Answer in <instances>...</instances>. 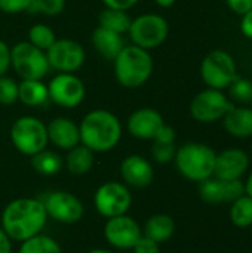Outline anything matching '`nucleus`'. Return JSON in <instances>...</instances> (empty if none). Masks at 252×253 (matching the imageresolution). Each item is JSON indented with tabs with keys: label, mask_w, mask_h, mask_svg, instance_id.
Listing matches in <instances>:
<instances>
[{
	"label": "nucleus",
	"mask_w": 252,
	"mask_h": 253,
	"mask_svg": "<svg viewBox=\"0 0 252 253\" xmlns=\"http://www.w3.org/2000/svg\"><path fill=\"white\" fill-rule=\"evenodd\" d=\"M48 221L43 202L30 197L15 199L1 212V228L15 242H25L42 233Z\"/></svg>",
	"instance_id": "f257e3e1"
},
{
	"label": "nucleus",
	"mask_w": 252,
	"mask_h": 253,
	"mask_svg": "<svg viewBox=\"0 0 252 253\" xmlns=\"http://www.w3.org/2000/svg\"><path fill=\"white\" fill-rule=\"evenodd\" d=\"M79 130L80 144L94 153L111 151L117 147L123 135L120 119L105 108H97L86 113L79 123Z\"/></svg>",
	"instance_id": "f03ea898"
},
{
	"label": "nucleus",
	"mask_w": 252,
	"mask_h": 253,
	"mask_svg": "<svg viewBox=\"0 0 252 253\" xmlns=\"http://www.w3.org/2000/svg\"><path fill=\"white\" fill-rule=\"evenodd\" d=\"M154 62L149 50L135 44H125L113 59V73L116 82L126 89L144 86L153 74Z\"/></svg>",
	"instance_id": "7ed1b4c3"
},
{
	"label": "nucleus",
	"mask_w": 252,
	"mask_h": 253,
	"mask_svg": "<svg viewBox=\"0 0 252 253\" xmlns=\"http://www.w3.org/2000/svg\"><path fill=\"white\" fill-rule=\"evenodd\" d=\"M215 151L199 142H189L181 145L175 153V165L177 169L187 179L201 182L214 175L215 168Z\"/></svg>",
	"instance_id": "20e7f679"
},
{
	"label": "nucleus",
	"mask_w": 252,
	"mask_h": 253,
	"mask_svg": "<svg viewBox=\"0 0 252 253\" xmlns=\"http://www.w3.org/2000/svg\"><path fill=\"white\" fill-rule=\"evenodd\" d=\"M9 136L13 147L28 157L48 148L49 144L46 125L34 116L18 117L10 126Z\"/></svg>",
	"instance_id": "39448f33"
},
{
	"label": "nucleus",
	"mask_w": 252,
	"mask_h": 253,
	"mask_svg": "<svg viewBox=\"0 0 252 253\" xmlns=\"http://www.w3.org/2000/svg\"><path fill=\"white\" fill-rule=\"evenodd\" d=\"M10 68L21 80H43L50 70L46 52L30 42H18L10 46Z\"/></svg>",
	"instance_id": "423d86ee"
},
{
	"label": "nucleus",
	"mask_w": 252,
	"mask_h": 253,
	"mask_svg": "<svg viewBox=\"0 0 252 253\" xmlns=\"http://www.w3.org/2000/svg\"><path fill=\"white\" fill-rule=\"evenodd\" d=\"M169 34V24L168 21L157 13H143L132 19L131 27L128 30V36L132 44L153 50L159 47Z\"/></svg>",
	"instance_id": "0eeeda50"
},
{
	"label": "nucleus",
	"mask_w": 252,
	"mask_h": 253,
	"mask_svg": "<svg viewBox=\"0 0 252 253\" xmlns=\"http://www.w3.org/2000/svg\"><path fill=\"white\" fill-rule=\"evenodd\" d=\"M49 102L59 108H77L86 98V86L76 73H56L49 84Z\"/></svg>",
	"instance_id": "6e6552de"
},
{
	"label": "nucleus",
	"mask_w": 252,
	"mask_h": 253,
	"mask_svg": "<svg viewBox=\"0 0 252 253\" xmlns=\"http://www.w3.org/2000/svg\"><path fill=\"white\" fill-rule=\"evenodd\" d=\"M94 205L101 216L110 219L126 215L132 206V194L126 184H120L117 181L104 182L95 191Z\"/></svg>",
	"instance_id": "1a4fd4ad"
},
{
	"label": "nucleus",
	"mask_w": 252,
	"mask_h": 253,
	"mask_svg": "<svg viewBox=\"0 0 252 253\" xmlns=\"http://www.w3.org/2000/svg\"><path fill=\"white\" fill-rule=\"evenodd\" d=\"M49 68L56 73H76L85 61V47L73 39H56L55 43L46 50Z\"/></svg>",
	"instance_id": "9d476101"
},
{
	"label": "nucleus",
	"mask_w": 252,
	"mask_h": 253,
	"mask_svg": "<svg viewBox=\"0 0 252 253\" xmlns=\"http://www.w3.org/2000/svg\"><path fill=\"white\" fill-rule=\"evenodd\" d=\"M201 74L208 87L218 90L229 87L238 77L235 61L224 50H214L206 55L201 65Z\"/></svg>",
	"instance_id": "9b49d317"
},
{
	"label": "nucleus",
	"mask_w": 252,
	"mask_h": 253,
	"mask_svg": "<svg viewBox=\"0 0 252 253\" xmlns=\"http://www.w3.org/2000/svg\"><path fill=\"white\" fill-rule=\"evenodd\" d=\"M232 108L233 104L221 90L208 87L206 90H202L193 98L190 113L195 120L202 123H211L224 117Z\"/></svg>",
	"instance_id": "f8f14e48"
},
{
	"label": "nucleus",
	"mask_w": 252,
	"mask_h": 253,
	"mask_svg": "<svg viewBox=\"0 0 252 253\" xmlns=\"http://www.w3.org/2000/svg\"><path fill=\"white\" fill-rule=\"evenodd\" d=\"M42 202L48 218L61 224H76L85 215L80 199L67 191H52Z\"/></svg>",
	"instance_id": "ddd939ff"
},
{
	"label": "nucleus",
	"mask_w": 252,
	"mask_h": 253,
	"mask_svg": "<svg viewBox=\"0 0 252 253\" xmlns=\"http://www.w3.org/2000/svg\"><path fill=\"white\" fill-rule=\"evenodd\" d=\"M143 236L140 224L128 216L120 215L107 219L104 225V237L108 242L110 246L120 249V251H129L135 246L138 239Z\"/></svg>",
	"instance_id": "4468645a"
},
{
	"label": "nucleus",
	"mask_w": 252,
	"mask_h": 253,
	"mask_svg": "<svg viewBox=\"0 0 252 253\" xmlns=\"http://www.w3.org/2000/svg\"><path fill=\"white\" fill-rule=\"evenodd\" d=\"M163 125V117L157 110L143 107L129 114L126 120V130L131 136L137 139L153 141Z\"/></svg>",
	"instance_id": "2eb2a0df"
},
{
	"label": "nucleus",
	"mask_w": 252,
	"mask_h": 253,
	"mask_svg": "<svg viewBox=\"0 0 252 253\" xmlns=\"http://www.w3.org/2000/svg\"><path fill=\"white\" fill-rule=\"evenodd\" d=\"M120 175L128 187L146 188L154 179V169L146 157L140 154H131L122 162Z\"/></svg>",
	"instance_id": "dca6fc26"
},
{
	"label": "nucleus",
	"mask_w": 252,
	"mask_h": 253,
	"mask_svg": "<svg viewBox=\"0 0 252 253\" xmlns=\"http://www.w3.org/2000/svg\"><path fill=\"white\" fill-rule=\"evenodd\" d=\"M48 139L49 142L64 151H68L80 144L79 125L68 117H55L48 125Z\"/></svg>",
	"instance_id": "f3484780"
},
{
	"label": "nucleus",
	"mask_w": 252,
	"mask_h": 253,
	"mask_svg": "<svg viewBox=\"0 0 252 253\" xmlns=\"http://www.w3.org/2000/svg\"><path fill=\"white\" fill-rule=\"evenodd\" d=\"M250 159L245 151L238 148H230L217 154L214 175L221 181H233L239 179L248 169Z\"/></svg>",
	"instance_id": "a211bd4d"
},
{
	"label": "nucleus",
	"mask_w": 252,
	"mask_h": 253,
	"mask_svg": "<svg viewBox=\"0 0 252 253\" xmlns=\"http://www.w3.org/2000/svg\"><path fill=\"white\" fill-rule=\"evenodd\" d=\"M91 43H92L94 49L104 59H108V61H113L119 55V52L125 47V40H123L122 34L110 31L100 25L92 31Z\"/></svg>",
	"instance_id": "6ab92c4d"
},
{
	"label": "nucleus",
	"mask_w": 252,
	"mask_h": 253,
	"mask_svg": "<svg viewBox=\"0 0 252 253\" xmlns=\"http://www.w3.org/2000/svg\"><path fill=\"white\" fill-rule=\"evenodd\" d=\"M18 101L27 107H43L49 102L48 84L43 80H21L18 83Z\"/></svg>",
	"instance_id": "aec40b11"
},
{
	"label": "nucleus",
	"mask_w": 252,
	"mask_h": 253,
	"mask_svg": "<svg viewBox=\"0 0 252 253\" xmlns=\"http://www.w3.org/2000/svg\"><path fill=\"white\" fill-rule=\"evenodd\" d=\"M226 130L236 138H247L252 135V110L245 107H233L224 116Z\"/></svg>",
	"instance_id": "412c9836"
},
{
	"label": "nucleus",
	"mask_w": 252,
	"mask_h": 253,
	"mask_svg": "<svg viewBox=\"0 0 252 253\" xmlns=\"http://www.w3.org/2000/svg\"><path fill=\"white\" fill-rule=\"evenodd\" d=\"M94 160H95V153L88 147H85L83 144H79L67 151V156L64 159V166L71 175L80 176V175H86L92 169Z\"/></svg>",
	"instance_id": "4be33fe9"
},
{
	"label": "nucleus",
	"mask_w": 252,
	"mask_h": 253,
	"mask_svg": "<svg viewBox=\"0 0 252 253\" xmlns=\"http://www.w3.org/2000/svg\"><path fill=\"white\" fill-rule=\"evenodd\" d=\"M175 231V222L169 215H153L147 219L146 225H144V236L151 239L153 242H156L157 245L165 243L166 240H169L172 237Z\"/></svg>",
	"instance_id": "5701e85b"
},
{
	"label": "nucleus",
	"mask_w": 252,
	"mask_h": 253,
	"mask_svg": "<svg viewBox=\"0 0 252 253\" xmlns=\"http://www.w3.org/2000/svg\"><path fill=\"white\" fill-rule=\"evenodd\" d=\"M31 168L43 176H53L64 168V159L53 150H42L31 157Z\"/></svg>",
	"instance_id": "b1692460"
},
{
	"label": "nucleus",
	"mask_w": 252,
	"mask_h": 253,
	"mask_svg": "<svg viewBox=\"0 0 252 253\" xmlns=\"http://www.w3.org/2000/svg\"><path fill=\"white\" fill-rule=\"evenodd\" d=\"M131 22H132V18L129 16V13L126 10L104 7L98 15V25L100 27H104L110 31L122 34V36L128 34Z\"/></svg>",
	"instance_id": "393cba45"
},
{
	"label": "nucleus",
	"mask_w": 252,
	"mask_h": 253,
	"mask_svg": "<svg viewBox=\"0 0 252 253\" xmlns=\"http://www.w3.org/2000/svg\"><path fill=\"white\" fill-rule=\"evenodd\" d=\"M199 194L203 202L209 205H218L227 202V194H226V181L217 179V178H208L201 181L199 185Z\"/></svg>",
	"instance_id": "a878e982"
},
{
	"label": "nucleus",
	"mask_w": 252,
	"mask_h": 253,
	"mask_svg": "<svg viewBox=\"0 0 252 253\" xmlns=\"http://www.w3.org/2000/svg\"><path fill=\"white\" fill-rule=\"evenodd\" d=\"M18 253H61V246L55 239L40 233L22 242Z\"/></svg>",
	"instance_id": "bb28decb"
},
{
	"label": "nucleus",
	"mask_w": 252,
	"mask_h": 253,
	"mask_svg": "<svg viewBox=\"0 0 252 253\" xmlns=\"http://www.w3.org/2000/svg\"><path fill=\"white\" fill-rule=\"evenodd\" d=\"M230 218L236 227L245 228L252 224V199L250 196H242L233 202L230 209Z\"/></svg>",
	"instance_id": "cd10ccee"
},
{
	"label": "nucleus",
	"mask_w": 252,
	"mask_h": 253,
	"mask_svg": "<svg viewBox=\"0 0 252 253\" xmlns=\"http://www.w3.org/2000/svg\"><path fill=\"white\" fill-rule=\"evenodd\" d=\"M56 40L55 31L46 25V24H34L33 27H30L28 30V40L33 46L42 49V50H48Z\"/></svg>",
	"instance_id": "c85d7f7f"
},
{
	"label": "nucleus",
	"mask_w": 252,
	"mask_h": 253,
	"mask_svg": "<svg viewBox=\"0 0 252 253\" xmlns=\"http://www.w3.org/2000/svg\"><path fill=\"white\" fill-rule=\"evenodd\" d=\"M65 9V0H31L30 12L45 16H58Z\"/></svg>",
	"instance_id": "c756f323"
},
{
	"label": "nucleus",
	"mask_w": 252,
	"mask_h": 253,
	"mask_svg": "<svg viewBox=\"0 0 252 253\" xmlns=\"http://www.w3.org/2000/svg\"><path fill=\"white\" fill-rule=\"evenodd\" d=\"M18 83L7 74L0 77V105L9 107L18 102Z\"/></svg>",
	"instance_id": "7c9ffc66"
},
{
	"label": "nucleus",
	"mask_w": 252,
	"mask_h": 253,
	"mask_svg": "<svg viewBox=\"0 0 252 253\" xmlns=\"http://www.w3.org/2000/svg\"><path fill=\"white\" fill-rule=\"evenodd\" d=\"M229 87H230V98L232 99H235L238 102H242V104H247V102H251L252 101L251 80L236 77Z\"/></svg>",
	"instance_id": "2f4dec72"
},
{
	"label": "nucleus",
	"mask_w": 252,
	"mask_h": 253,
	"mask_svg": "<svg viewBox=\"0 0 252 253\" xmlns=\"http://www.w3.org/2000/svg\"><path fill=\"white\" fill-rule=\"evenodd\" d=\"M175 142H157L153 141V147H151V157L154 162L160 163V165H166L171 163L175 159Z\"/></svg>",
	"instance_id": "473e14b6"
},
{
	"label": "nucleus",
	"mask_w": 252,
	"mask_h": 253,
	"mask_svg": "<svg viewBox=\"0 0 252 253\" xmlns=\"http://www.w3.org/2000/svg\"><path fill=\"white\" fill-rule=\"evenodd\" d=\"M31 0H0V10L7 15L30 12Z\"/></svg>",
	"instance_id": "72a5a7b5"
},
{
	"label": "nucleus",
	"mask_w": 252,
	"mask_h": 253,
	"mask_svg": "<svg viewBox=\"0 0 252 253\" xmlns=\"http://www.w3.org/2000/svg\"><path fill=\"white\" fill-rule=\"evenodd\" d=\"M132 251L134 253H159V245L143 234L132 248Z\"/></svg>",
	"instance_id": "f704fd0d"
},
{
	"label": "nucleus",
	"mask_w": 252,
	"mask_h": 253,
	"mask_svg": "<svg viewBox=\"0 0 252 253\" xmlns=\"http://www.w3.org/2000/svg\"><path fill=\"white\" fill-rule=\"evenodd\" d=\"M10 70V46L0 40V77Z\"/></svg>",
	"instance_id": "c9c22d12"
},
{
	"label": "nucleus",
	"mask_w": 252,
	"mask_h": 253,
	"mask_svg": "<svg viewBox=\"0 0 252 253\" xmlns=\"http://www.w3.org/2000/svg\"><path fill=\"white\" fill-rule=\"evenodd\" d=\"M140 0H102L104 7H111V9H119V10H129L132 9Z\"/></svg>",
	"instance_id": "e433bc0d"
},
{
	"label": "nucleus",
	"mask_w": 252,
	"mask_h": 253,
	"mask_svg": "<svg viewBox=\"0 0 252 253\" xmlns=\"http://www.w3.org/2000/svg\"><path fill=\"white\" fill-rule=\"evenodd\" d=\"M227 4L238 15H245L252 9V0H227Z\"/></svg>",
	"instance_id": "4c0bfd02"
},
{
	"label": "nucleus",
	"mask_w": 252,
	"mask_h": 253,
	"mask_svg": "<svg viewBox=\"0 0 252 253\" xmlns=\"http://www.w3.org/2000/svg\"><path fill=\"white\" fill-rule=\"evenodd\" d=\"M242 24H241V28H242V33L252 39V9L250 12H247L245 15H242Z\"/></svg>",
	"instance_id": "58836bf2"
},
{
	"label": "nucleus",
	"mask_w": 252,
	"mask_h": 253,
	"mask_svg": "<svg viewBox=\"0 0 252 253\" xmlns=\"http://www.w3.org/2000/svg\"><path fill=\"white\" fill-rule=\"evenodd\" d=\"M0 253H12V240L0 227Z\"/></svg>",
	"instance_id": "ea45409f"
},
{
	"label": "nucleus",
	"mask_w": 252,
	"mask_h": 253,
	"mask_svg": "<svg viewBox=\"0 0 252 253\" xmlns=\"http://www.w3.org/2000/svg\"><path fill=\"white\" fill-rule=\"evenodd\" d=\"M154 3H156L159 7H163V9H166V7H171V6L175 3V0H154Z\"/></svg>",
	"instance_id": "a19ab883"
},
{
	"label": "nucleus",
	"mask_w": 252,
	"mask_h": 253,
	"mask_svg": "<svg viewBox=\"0 0 252 253\" xmlns=\"http://www.w3.org/2000/svg\"><path fill=\"white\" fill-rule=\"evenodd\" d=\"M245 191H247V194L252 199V173L250 175V178H248V181L245 184Z\"/></svg>",
	"instance_id": "79ce46f5"
},
{
	"label": "nucleus",
	"mask_w": 252,
	"mask_h": 253,
	"mask_svg": "<svg viewBox=\"0 0 252 253\" xmlns=\"http://www.w3.org/2000/svg\"><path fill=\"white\" fill-rule=\"evenodd\" d=\"M88 253H113V252L105 251V249H94V251H91V252H88Z\"/></svg>",
	"instance_id": "37998d69"
}]
</instances>
